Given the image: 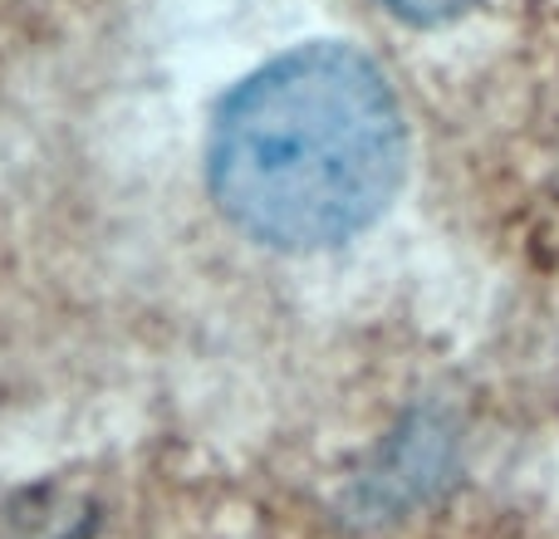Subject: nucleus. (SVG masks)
<instances>
[{"mask_svg":"<svg viewBox=\"0 0 559 539\" xmlns=\"http://www.w3.org/2000/svg\"><path fill=\"white\" fill-rule=\"evenodd\" d=\"M403 167V108L383 69L348 45L271 59L212 128L216 206L275 251H324L368 231Z\"/></svg>","mask_w":559,"mask_h":539,"instance_id":"obj_1","label":"nucleus"},{"mask_svg":"<svg viewBox=\"0 0 559 539\" xmlns=\"http://www.w3.org/2000/svg\"><path fill=\"white\" fill-rule=\"evenodd\" d=\"M393 15L413 20V25H447V20L466 15L476 0H383Z\"/></svg>","mask_w":559,"mask_h":539,"instance_id":"obj_2","label":"nucleus"}]
</instances>
